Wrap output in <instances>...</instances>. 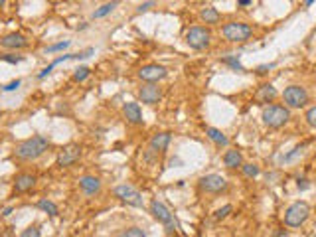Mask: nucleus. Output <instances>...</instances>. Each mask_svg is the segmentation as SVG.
Listing matches in <instances>:
<instances>
[{"label": "nucleus", "mask_w": 316, "mask_h": 237, "mask_svg": "<svg viewBox=\"0 0 316 237\" xmlns=\"http://www.w3.org/2000/svg\"><path fill=\"white\" fill-rule=\"evenodd\" d=\"M49 144H51V142H49L47 136L36 134V136H30V138L18 142L16 148H14V156H16L18 160L30 162V160H36V158H40L41 154H45L47 148H49Z\"/></svg>", "instance_id": "1"}, {"label": "nucleus", "mask_w": 316, "mask_h": 237, "mask_svg": "<svg viewBox=\"0 0 316 237\" xmlns=\"http://www.w3.org/2000/svg\"><path fill=\"white\" fill-rule=\"evenodd\" d=\"M261 118L269 128H280L290 120V111L284 105H267L263 107Z\"/></svg>", "instance_id": "2"}, {"label": "nucleus", "mask_w": 316, "mask_h": 237, "mask_svg": "<svg viewBox=\"0 0 316 237\" xmlns=\"http://www.w3.org/2000/svg\"><path fill=\"white\" fill-rule=\"evenodd\" d=\"M310 217V205L306 201H294L284 211V225L286 227H300Z\"/></svg>", "instance_id": "3"}, {"label": "nucleus", "mask_w": 316, "mask_h": 237, "mask_svg": "<svg viewBox=\"0 0 316 237\" xmlns=\"http://www.w3.org/2000/svg\"><path fill=\"white\" fill-rule=\"evenodd\" d=\"M282 101L286 109H300L308 103V91L302 85H288L282 91Z\"/></svg>", "instance_id": "4"}, {"label": "nucleus", "mask_w": 316, "mask_h": 237, "mask_svg": "<svg viewBox=\"0 0 316 237\" xmlns=\"http://www.w3.org/2000/svg\"><path fill=\"white\" fill-rule=\"evenodd\" d=\"M221 34H223V38L227 40V41H245V40H249L251 38V34H253V30H251V26L249 24H245V22H227L223 28H221Z\"/></svg>", "instance_id": "5"}, {"label": "nucleus", "mask_w": 316, "mask_h": 237, "mask_svg": "<svg viewBox=\"0 0 316 237\" xmlns=\"http://www.w3.org/2000/svg\"><path fill=\"white\" fill-rule=\"evenodd\" d=\"M186 43L192 49H205L211 43V32L201 26H194L186 32Z\"/></svg>", "instance_id": "6"}, {"label": "nucleus", "mask_w": 316, "mask_h": 237, "mask_svg": "<svg viewBox=\"0 0 316 237\" xmlns=\"http://www.w3.org/2000/svg\"><path fill=\"white\" fill-rule=\"evenodd\" d=\"M150 213L166 227L168 233H174V231H176V227H178V225H176V219H174L172 211H170L160 199H152V201H150Z\"/></svg>", "instance_id": "7"}, {"label": "nucleus", "mask_w": 316, "mask_h": 237, "mask_svg": "<svg viewBox=\"0 0 316 237\" xmlns=\"http://www.w3.org/2000/svg\"><path fill=\"white\" fill-rule=\"evenodd\" d=\"M227 180L221 174H205L199 178V190L205 194H219L227 190Z\"/></svg>", "instance_id": "8"}, {"label": "nucleus", "mask_w": 316, "mask_h": 237, "mask_svg": "<svg viewBox=\"0 0 316 237\" xmlns=\"http://www.w3.org/2000/svg\"><path fill=\"white\" fill-rule=\"evenodd\" d=\"M113 192H115V196H117L120 201L128 203V205H132V207H142V203H144L142 194H140L136 188L128 186V184H120V186H117Z\"/></svg>", "instance_id": "9"}, {"label": "nucleus", "mask_w": 316, "mask_h": 237, "mask_svg": "<svg viewBox=\"0 0 316 237\" xmlns=\"http://www.w3.org/2000/svg\"><path fill=\"white\" fill-rule=\"evenodd\" d=\"M166 75H168V69L164 65H160V63H148V65H142L138 69V77L142 81H146V83H152V85L162 81Z\"/></svg>", "instance_id": "10"}, {"label": "nucleus", "mask_w": 316, "mask_h": 237, "mask_svg": "<svg viewBox=\"0 0 316 237\" xmlns=\"http://www.w3.org/2000/svg\"><path fill=\"white\" fill-rule=\"evenodd\" d=\"M79 156H81V148L75 146V144H69L63 150H59V154H57V166L67 168V166L75 164L79 160Z\"/></svg>", "instance_id": "11"}, {"label": "nucleus", "mask_w": 316, "mask_h": 237, "mask_svg": "<svg viewBox=\"0 0 316 237\" xmlns=\"http://www.w3.org/2000/svg\"><path fill=\"white\" fill-rule=\"evenodd\" d=\"M0 45L6 49H24V47H28V38L20 32H12L0 40Z\"/></svg>", "instance_id": "12"}, {"label": "nucleus", "mask_w": 316, "mask_h": 237, "mask_svg": "<svg viewBox=\"0 0 316 237\" xmlns=\"http://www.w3.org/2000/svg\"><path fill=\"white\" fill-rule=\"evenodd\" d=\"M138 97H140L142 103L154 105V103L160 101L162 91H160V87H156V85H152V83H146V85H142V87L138 89Z\"/></svg>", "instance_id": "13"}, {"label": "nucleus", "mask_w": 316, "mask_h": 237, "mask_svg": "<svg viewBox=\"0 0 316 237\" xmlns=\"http://www.w3.org/2000/svg\"><path fill=\"white\" fill-rule=\"evenodd\" d=\"M36 186V174H30V172H22L14 178V192L16 194H24L28 190H32Z\"/></svg>", "instance_id": "14"}, {"label": "nucleus", "mask_w": 316, "mask_h": 237, "mask_svg": "<svg viewBox=\"0 0 316 237\" xmlns=\"http://www.w3.org/2000/svg\"><path fill=\"white\" fill-rule=\"evenodd\" d=\"M79 188L85 196H95L101 192V180L97 176H81L79 178Z\"/></svg>", "instance_id": "15"}, {"label": "nucleus", "mask_w": 316, "mask_h": 237, "mask_svg": "<svg viewBox=\"0 0 316 237\" xmlns=\"http://www.w3.org/2000/svg\"><path fill=\"white\" fill-rule=\"evenodd\" d=\"M122 113H124V118L130 122V124H142V111H140V105L130 101V103H124L122 105Z\"/></svg>", "instance_id": "16"}, {"label": "nucleus", "mask_w": 316, "mask_h": 237, "mask_svg": "<svg viewBox=\"0 0 316 237\" xmlns=\"http://www.w3.org/2000/svg\"><path fill=\"white\" fill-rule=\"evenodd\" d=\"M170 140H172L170 132H156V134L150 138V150L156 152V154H158V152H164V150L168 148Z\"/></svg>", "instance_id": "17"}, {"label": "nucleus", "mask_w": 316, "mask_h": 237, "mask_svg": "<svg viewBox=\"0 0 316 237\" xmlns=\"http://www.w3.org/2000/svg\"><path fill=\"white\" fill-rule=\"evenodd\" d=\"M276 95H278V93H276L275 85L265 83V85H261V87H259V91H257L255 99H257V103H263V105L267 107V103H273V99H275Z\"/></svg>", "instance_id": "18"}, {"label": "nucleus", "mask_w": 316, "mask_h": 237, "mask_svg": "<svg viewBox=\"0 0 316 237\" xmlns=\"http://www.w3.org/2000/svg\"><path fill=\"white\" fill-rule=\"evenodd\" d=\"M223 164L227 166V168H241L243 166V156H241V152L237 150V148H229L225 154H223Z\"/></svg>", "instance_id": "19"}, {"label": "nucleus", "mask_w": 316, "mask_h": 237, "mask_svg": "<svg viewBox=\"0 0 316 237\" xmlns=\"http://www.w3.org/2000/svg\"><path fill=\"white\" fill-rule=\"evenodd\" d=\"M219 12H217V8H213V6H205V8H201L199 10V20L203 22V24H207V26H213V24H217L219 22Z\"/></svg>", "instance_id": "20"}, {"label": "nucleus", "mask_w": 316, "mask_h": 237, "mask_svg": "<svg viewBox=\"0 0 316 237\" xmlns=\"http://www.w3.org/2000/svg\"><path fill=\"white\" fill-rule=\"evenodd\" d=\"M205 134L211 142H215L217 146H229V138L219 130V128H213V126H207L205 128Z\"/></svg>", "instance_id": "21"}, {"label": "nucleus", "mask_w": 316, "mask_h": 237, "mask_svg": "<svg viewBox=\"0 0 316 237\" xmlns=\"http://www.w3.org/2000/svg\"><path fill=\"white\" fill-rule=\"evenodd\" d=\"M38 207L40 209H43L47 215H51V217H55L57 213H59V209H57V205L53 203V201H49V199H45V198H41V199H38Z\"/></svg>", "instance_id": "22"}, {"label": "nucleus", "mask_w": 316, "mask_h": 237, "mask_svg": "<svg viewBox=\"0 0 316 237\" xmlns=\"http://www.w3.org/2000/svg\"><path fill=\"white\" fill-rule=\"evenodd\" d=\"M117 6H118V2H107V4H103L101 8H97V10L93 12V18H103V16L111 14V12H113Z\"/></svg>", "instance_id": "23"}, {"label": "nucleus", "mask_w": 316, "mask_h": 237, "mask_svg": "<svg viewBox=\"0 0 316 237\" xmlns=\"http://www.w3.org/2000/svg\"><path fill=\"white\" fill-rule=\"evenodd\" d=\"M221 61H223L225 65H229L231 69H235V71H245V67H243V63L239 61V57H237V55H225Z\"/></svg>", "instance_id": "24"}, {"label": "nucleus", "mask_w": 316, "mask_h": 237, "mask_svg": "<svg viewBox=\"0 0 316 237\" xmlns=\"http://www.w3.org/2000/svg\"><path fill=\"white\" fill-rule=\"evenodd\" d=\"M117 237H146V233H144L140 227H126V229H122Z\"/></svg>", "instance_id": "25"}, {"label": "nucleus", "mask_w": 316, "mask_h": 237, "mask_svg": "<svg viewBox=\"0 0 316 237\" xmlns=\"http://www.w3.org/2000/svg\"><path fill=\"white\" fill-rule=\"evenodd\" d=\"M241 170H243V174L247 176V178H257L259 176V166L257 164H251V162H247V164H243L241 166Z\"/></svg>", "instance_id": "26"}, {"label": "nucleus", "mask_w": 316, "mask_h": 237, "mask_svg": "<svg viewBox=\"0 0 316 237\" xmlns=\"http://www.w3.org/2000/svg\"><path fill=\"white\" fill-rule=\"evenodd\" d=\"M89 73H91V69H89V67H85V65H81V67H77V69H75V73H73V81L81 83V81H85V79L89 77Z\"/></svg>", "instance_id": "27"}, {"label": "nucleus", "mask_w": 316, "mask_h": 237, "mask_svg": "<svg viewBox=\"0 0 316 237\" xmlns=\"http://www.w3.org/2000/svg\"><path fill=\"white\" fill-rule=\"evenodd\" d=\"M302 152H304V144H298V146H294L290 152H286L284 156H280V160H282V162H290V160H294V158H296L298 154H302Z\"/></svg>", "instance_id": "28"}, {"label": "nucleus", "mask_w": 316, "mask_h": 237, "mask_svg": "<svg viewBox=\"0 0 316 237\" xmlns=\"http://www.w3.org/2000/svg\"><path fill=\"white\" fill-rule=\"evenodd\" d=\"M69 40H63V41H57V43H53V45H47L45 47V53H53V51H61V49H67L69 47Z\"/></svg>", "instance_id": "29"}, {"label": "nucleus", "mask_w": 316, "mask_h": 237, "mask_svg": "<svg viewBox=\"0 0 316 237\" xmlns=\"http://www.w3.org/2000/svg\"><path fill=\"white\" fill-rule=\"evenodd\" d=\"M304 118H306V122H308L310 128H316V105L310 107V109L304 113Z\"/></svg>", "instance_id": "30"}, {"label": "nucleus", "mask_w": 316, "mask_h": 237, "mask_svg": "<svg viewBox=\"0 0 316 237\" xmlns=\"http://www.w3.org/2000/svg\"><path fill=\"white\" fill-rule=\"evenodd\" d=\"M18 237H41V231H40L38 225H30V227H26Z\"/></svg>", "instance_id": "31"}, {"label": "nucleus", "mask_w": 316, "mask_h": 237, "mask_svg": "<svg viewBox=\"0 0 316 237\" xmlns=\"http://www.w3.org/2000/svg\"><path fill=\"white\" fill-rule=\"evenodd\" d=\"M231 211H233V205L227 203V205H223V207H219V209L215 211V219H223V217H227Z\"/></svg>", "instance_id": "32"}, {"label": "nucleus", "mask_w": 316, "mask_h": 237, "mask_svg": "<svg viewBox=\"0 0 316 237\" xmlns=\"http://www.w3.org/2000/svg\"><path fill=\"white\" fill-rule=\"evenodd\" d=\"M0 59H2V61H6V63H12V65H14V63H20L24 57H22V55H12V53H6V55H0Z\"/></svg>", "instance_id": "33"}, {"label": "nucleus", "mask_w": 316, "mask_h": 237, "mask_svg": "<svg viewBox=\"0 0 316 237\" xmlns=\"http://www.w3.org/2000/svg\"><path fill=\"white\" fill-rule=\"evenodd\" d=\"M95 53V49L93 47H87V49H83V51H79V53H73V59H87L89 55H93Z\"/></svg>", "instance_id": "34"}, {"label": "nucleus", "mask_w": 316, "mask_h": 237, "mask_svg": "<svg viewBox=\"0 0 316 237\" xmlns=\"http://www.w3.org/2000/svg\"><path fill=\"white\" fill-rule=\"evenodd\" d=\"M20 85H22V81H20V79H16V81H10L8 85H4V87H2V91H6V93H8V91H16Z\"/></svg>", "instance_id": "35"}, {"label": "nucleus", "mask_w": 316, "mask_h": 237, "mask_svg": "<svg viewBox=\"0 0 316 237\" xmlns=\"http://www.w3.org/2000/svg\"><path fill=\"white\" fill-rule=\"evenodd\" d=\"M273 67H275V63H265V65H259L255 71H257L259 75H265V73H267V71H271Z\"/></svg>", "instance_id": "36"}, {"label": "nucleus", "mask_w": 316, "mask_h": 237, "mask_svg": "<svg viewBox=\"0 0 316 237\" xmlns=\"http://www.w3.org/2000/svg\"><path fill=\"white\" fill-rule=\"evenodd\" d=\"M152 6H154V2H142V4H138L136 12H146V10H150Z\"/></svg>", "instance_id": "37"}, {"label": "nucleus", "mask_w": 316, "mask_h": 237, "mask_svg": "<svg viewBox=\"0 0 316 237\" xmlns=\"http://www.w3.org/2000/svg\"><path fill=\"white\" fill-rule=\"evenodd\" d=\"M298 188H300V190H306V188H308V180H306V178L298 180Z\"/></svg>", "instance_id": "38"}, {"label": "nucleus", "mask_w": 316, "mask_h": 237, "mask_svg": "<svg viewBox=\"0 0 316 237\" xmlns=\"http://www.w3.org/2000/svg\"><path fill=\"white\" fill-rule=\"evenodd\" d=\"M253 2L251 0H237V6H241V8H245V6H251Z\"/></svg>", "instance_id": "39"}, {"label": "nucleus", "mask_w": 316, "mask_h": 237, "mask_svg": "<svg viewBox=\"0 0 316 237\" xmlns=\"http://www.w3.org/2000/svg\"><path fill=\"white\" fill-rule=\"evenodd\" d=\"M10 213H12V207H10V205L2 209V215H4V217H6V215H10Z\"/></svg>", "instance_id": "40"}, {"label": "nucleus", "mask_w": 316, "mask_h": 237, "mask_svg": "<svg viewBox=\"0 0 316 237\" xmlns=\"http://www.w3.org/2000/svg\"><path fill=\"white\" fill-rule=\"evenodd\" d=\"M276 237H288V235H286V231H284V229H280V231L276 233Z\"/></svg>", "instance_id": "41"}, {"label": "nucleus", "mask_w": 316, "mask_h": 237, "mask_svg": "<svg viewBox=\"0 0 316 237\" xmlns=\"http://www.w3.org/2000/svg\"><path fill=\"white\" fill-rule=\"evenodd\" d=\"M2 6H6V2H4V0H0V8H2Z\"/></svg>", "instance_id": "42"}, {"label": "nucleus", "mask_w": 316, "mask_h": 237, "mask_svg": "<svg viewBox=\"0 0 316 237\" xmlns=\"http://www.w3.org/2000/svg\"><path fill=\"white\" fill-rule=\"evenodd\" d=\"M0 237H2V227H0Z\"/></svg>", "instance_id": "43"}]
</instances>
